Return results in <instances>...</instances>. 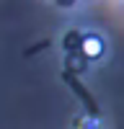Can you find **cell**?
Segmentation results:
<instances>
[{
  "mask_svg": "<svg viewBox=\"0 0 124 129\" xmlns=\"http://www.w3.org/2000/svg\"><path fill=\"white\" fill-rule=\"evenodd\" d=\"M80 44H83L80 31H67V36L62 39V49L65 52H80Z\"/></svg>",
  "mask_w": 124,
  "mask_h": 129,
  "instance_id": "3",
  "label": "cell"
},
{
  "mask_svg": "<svg viewBox=\"0 0 124 129\" xmlns=\"http://www.w3.org/2000/svg\"><path fill=\"white\" fill-rule=\"evenodd\" d=\"M54 3H57L59 8H72V5H75V0H54Z\"/></svg>",
  "mask_w": 124,
  "mask_h": 129,
  "instance_id": "4",
  "label": "cell"
},
{
  "mask_svg": "<svg viewBox=\"0 0 124 129\" xmlns=\"http://www.w3.org/2000/svg\"><path fill=\"white\" fill-rule=\"evenodd\" d=\"M80 52H83L90 62H93V59H101L103 54H106V41H103L98 34H83Z\"/></svg>",
  "mask_w": 124,
  "mask_h": 129,
  "instance_id": "1",
  "label": "cell"
},
{
  "mask_svg": "<svg viewBox=\"0 0 124 129\" xmlns=\"http://www.w3.org/2000/svg\"><path fill=\"white\" fill-rule=\"evenodd\" d=\"M88 57L83 54V52H67V70L70 72H75V75H83L88 67Z\"/></svg>",
  "mask_w": 124,
  "mask_h": 129,
  "instance_id": "2",
  "label": "cell"
}]
</instances>
